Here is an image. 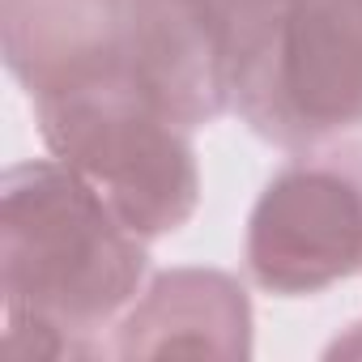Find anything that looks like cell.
Returning a JSON list of instances; mask_svg holds the SVG:
<instances>
[{
    "instance_id": "obj_1",
    "label": "cell",
    "mask_w": 362,
    "mask_h": 362,
    "mask_svg": "<svg viewBox=\"0 0 362 362\" xmlns=\"http://www.w3.org/2000/svg\"><path fill=\"white\" fill-rule=\"evenodd\" d=\"M149 243L77 170L26 158L0 184L5 345L18 358H98L145 290Z\"/></svg>"
},
{
    "instance_id": "obj_2",
    "label": "cell",
    "mask_w": 362,
    "mask_h": 362,
    "mask_svg": "<svg viewBox=\"0 0 362 362\" xmlns=\"http://www.w3.org/2000/svg\"><path fill=\"white\" fill-rule=\"evenodd\" d=\"M0 43L30 103L141 90L192 132L230 111L218 0H0Z\"/></svg>"
},
{
    "instance_id": "obj_3",
    "label": "cell",
    "mask_w": 362,
    "mask_h": 362,
    "mask_svg": "<svg viewBox=\"0 0 362 362\" xmlns=\"http://www.w3.org/2000/svg\"><path fill=\"white\" fill-rule=\"evenodd\" d=\"M230 111L277 149L362 128V0H218Z\"/></svg>"
},
{
    "instance_id": "obj_4",
    "label": "cell",
    "mask_w": 362,
    "mask_h": 362,
    "mask_svg": "<svg viewBox=\"0 0 362 362\" xmlns=\"http://www.w3.org/2000/svg\"><path fill=\"white\" fill-rule=\"evenodd\" d=\"M39 136L56 162L145 239L184 230L201 205V162L192 128L141 90H77L30 103Z\"/></svg>"
},
{
    "instance_id": "obj_5",
    "label": "cell",
    "mask_w": 362,
    "mask_h": 362,
    "mask_svg": "<svg viewBox=\"0 0 362 362\" xmlns=\"http://www.w3.org/2000/svg\"><path fill=\"white\" fill-rule=\"evenodd\" d=\"M243 269L277 298L320 294L362 269V141H320L273 170L247 214Z\"/></svg>"
},
{
    "instance_id": "obj_6",
    "label": "cell",
    "mask_w": 362,
    "mask_h": 362,
    "mask_svg": "<svg viewBox=\"0 0 362 362\" xmlns=\"http://www.w3.org/2000/svg\"><path fill=\"white\" fill-rule=\"evenodd\" d=\"M162 354H252V298L239 277L222 269H166L145 281L132 307L111 328V358Z\"/></svg>"
}]
</instances>
